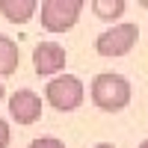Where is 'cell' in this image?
Wrapping results in <instances>:
<instances>
[{"instance_id": "obj_1", "label": "cell", "mask_w": 148, "mask_h": 148, "mask_svg": "<svg viewBox=\"0 0 148 148\" xmlns=\"http://www.w3.org/2000/svg\"><path fill=\"white\" fill-rule=\"evenodd\" d=\"M130 80L125 74H116V71H104L98 74L89 86V95H92V104L104 113H119L130 104Z\"/></svg>"}, {"instance_id": "obj_2", "label": "cell", "mask_w": 148, "mask_h": 148, "mask_svg": "<svg viewBox=\"0 0 148 148\" xmlns=\"http://www.w3.org/2000/svg\"><path fill=\"white\" fill-rule=\"evenodd\" d=\"M83 98H86V86H83L80 77H74V74H59V77H53L45 86V101L53 110H59V113L77 110L83 104Z\"/></svg>"}, {"instance_id": "obj_3", "label": "cell", "mask_w": 148, "mask_h": 148, "mask_svg": "<svg viewBox=\"0 0 148 148\" xmlns=\"http://www.w3.org/2000/svg\"><path fill=\"white\" fill-rule=\"evenodd\" d=\"M136 39H139L136 24L121 21V24H113L110 30H104V33L95 39V51H98V56H107V59H113V56H125V53L133 51Z\"/></svg>"}, {"instance_id": "obj_4", "label": "cell", "mask_w": 148, "mask_h": 148, "mask_svg": "<svg viewBox=\"0 0 148 148\" xmlns=\"http://www.w3.org/2000/svg\"><path fill=\"white\" fill-rule=\"evenodd\" d=\"M39 12H42V27L47 33H65L80 21L83 0H45Z\"/></svg>"}, {"instance_id": "obj_5", "label": "cell", "mask_w": 148, "mask_h": 148, "mask_svg": "<svg viewBox=\"0 0 148 148\" xmlns=\"http://www.w3.org/2000/svg\"><path fill=\"white\" fill-rule=\"evenodd\" d=\"M65 47L62 45H56V42H42V45H36L33 47V68L39 77H51V74H59L65 68Z\"/></svg>"}, {"instance_id": "obj_6", "label": "cell", "mask_w": 148, "mask_h": 148, "mask_svg": "<svg viewBox=\"0 0 148 148\" xmlns=\"http://www.w3.org/2000/svg\"><path fill=\"white\" fill-rule=\"evenodd\" d=\"M9 116L18 125H36L42 119V98L33 89H18L9 98Z\"/></svg>"}, {"instance_id": "obj_7", "label": "cell", "mask_w": 148, "mask_h": 148, "mask_svg": "<svg viewBox=\"0 0 148 148\" xmlns=\"http://www.w3.org/2000/svg\"><path fill=\"white\" fill-rule=\"evenodd\" d=\"M36 12H39L36 0H0V15L12 24H27Z\"/></svg>"}, {"instance_id": "obj_8", "label": "cell", "mask_w": 148, "mask_h": 148, "mask_svg": "<svg viewBox=\"0 0 148 148\" xmlns=\"http://www.w3.org/2000/svg\"><path fill=\"white\" fill-rule=\"evenodd\" d=\"M18 62H21V47L12 42L9 36H0V77L15 74Z\"/></svg>"}, {"instance_id": "obj_9", "label": "cell", "mask_w": 148, "mask_h": 148, "mask_svg": "<svg viewBox=\"0 0 148 148\" xmlns=\"http://www.w3.org/2000/svg\"><path fill=\"white\" fill-rule=\"evenodd\" d=\"M125 9H127L125 0H92V12L101 21H119L125 15Z\"/></svg>"}, {"instance_id": "obj_10", "label": "cell", "mask_w": 148, "mask_h": 148, "mask_svg": "<svg viewBox=\"0 0 148 148\" xmlns=\"http://www.w3.org/2000/svg\"><path fill=\"white\" fill-rule=\"evenodd\" d=\"M27 148H65V142L56 139V136H36Z\"/></svg>"}, {"instance_id": "obj_11", "label": "cell", "mask_w": 148, "mask_h": 148, "mask_svg": "<svg viewBox=\"0 0 148 148\" xmlns=\"http://www.w3.org/2000/svg\"><path fill=\"white\" fill-rule=\"evenodd\" d=\"M9 142H12V127L6 119H0V148H9Z\"/></svg>"}, {"instance_id": "obj_12", "label": "cell", "mask_w": 148, "mask_h": 148, "mask_svg": "<svg viewBox=\"0 0 148 148\" xmlns=\"http://www.w3.org/2000/svg\"><path fill=\"white\" fill-rule=\"evenodd\" d=\"M92 148H116L113 142H98V145H92Z\"/></svg>"}, {"instance_id": "obj_13", "label": "cell", "mask_w": 148, "mask_h": 148, "mask_svg": "<svg viewBox=\"0 0 148 148\" xmlns=\"http://www.w3.org/2000/svg\"><path fill=\"white\" fill-rule=\"evenodd\" d=\"M3 98H6V89H3V83H0V104H3Z\"/></svg>"}, {"instance_id": "obj_14", "label": "cell", "mask_w": 148, "mask_h": 148, "mask_svg": "<svg viewBox=\"0 0 148 148\" xmlns=\"http://www.w3.org/2000/svg\"><path fill=\"white\" fill-rule=\"evenodd\" d=\"M139 148H148V139H142V142H139Z\"/></svg>"}]
</instances>
